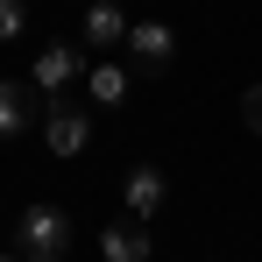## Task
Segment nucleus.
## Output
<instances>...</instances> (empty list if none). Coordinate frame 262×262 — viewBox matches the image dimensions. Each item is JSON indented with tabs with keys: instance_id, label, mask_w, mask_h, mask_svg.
<instances>
[{
	"instance_id": "nucleus-12",
	"label": "nucleus",
	"mask_w": 262,
	"mask_h": 262,
	"mask_svg": "<svg viewBox=\"0 0 262 262\" xmlns=\"http://www.w3.org/2000/svg\"><path fill=\"white\" fill-rule=\"evenodd\" d=\"M0 262H21V255H0Z\"/></svg>"
},
{
	"instance_id": "nucleus-1",
	"label": "nucleus",
	"mask_w": 262,
	"mask_h": 262,
	"mask_svg": "<svg viewBox=\"0 0 262 262\" xmlns=\"http://www.w3.org/2000/svg\"><path fill=\"white\" fill-rule=\"evenodd\" d=\"M21 262H64L71 248V213L64 206H21Z\"/></svg>"
},
{
	"instance_id": "nucleus-7",
	"label": "nucleus",
	"mask_w": 262,
	"mask_h": 262,
	"mask_svg": "<svg viewBox=\"0 0 262 262\" xmlns=\"http://www.w3.org/2000/svg\"><path fill=\"white\" fill-rule=\"evenodd\" d=\"M85 43L92 50H121V43H128V14H121L114 0H92V7H85Z\"/></svg>"
},
{
	"instance_id": "nucleus-5",
	"label": "nucleus",
	"mask_w": 262,
	"mask_h": 262,
	"mask_svg": "<svg viewBox=\"0 0 262 262\" xmlns=\"http://www.w3.org/2000/svg\"><path fill=\"white\" fill-rule=\"evenodd\" d=\"M99 255L106 262H149V220H114L106 234H99Z\"/></svg>"
},
{
	"instance_id": "nucleus-3",
	"label": "nucleus",
	"mask_w": 262,
	"mask_h": 262,
	"mask_svg": "<svg viewBox=\"0 0 262 262\" xmlns=\"http://www.w3.org/2000/svg\"><path fill=\"white\" fill-rule=\"evenodd\" d=\"M43 114H50L43 85H21V78H0V135H21L29 121H43Z\"/></svg>"
},
{
	"instance_id": "nucleus-8",
	"label": "nucleus",
	"mask_w": 262,
	"mask_h": 262,
	"mask_svg": "<svg viewBox=\"0 0 262 262\" xmlns=\"http://www.w3.org/2000/svg\"><path fill=\"white\" fill-rule=\"evenodd\" d=\"M71 71H78V50H71V43H50L43 57H36V85H43V92H57Z\"/></svg>"
},
{
	"instance_id": "nucleus-11",
	"label": "nucleus",
	"mask_w": 262,
	"mask_h": 262,
	"mask_svg": "<svg viewBox=\"0 0 262 262\" xmlns=\"http://www.w3.org/2000/svg\"><path fill=\"white\" fill-rule=\"evenodd\" d=\"M241 121L262 135V85H248V92H241Z\"/></svg>"
},
{
	"instance_id": "nucleus-4",
	"label": "nucleus",
	"mask_w": 262,
	"mask_h": 262,
	"mask_svg": "<svg viewBox=\"0 0 262 262\" xmlns=\"http://www.w3.org/2000/svg\"><path fill=\"white\" fill-rule=\"evenodd\" d=\"M128 57L142 64V71H170V57H177V36L163 29V21H135V29H128Z\"/></svg>"
},
{
	"instance_id": "nucleus-10",
	"label": "nucleus",
	"mask_w": 262,
	"mask_h": 262,
	"mask_svg": "<svg viewBox=\"0 0 262 262\" xmlns=\"http://www.w3.org/2000/svg\"><path fill=\"white\" fill-rule=\"evenodd\" d=\"M29 29V0H0V43Z\"/></svg>"
},
{
	"instance_id": "nucleus-9",
	"label": "nucleus",
	"mask_w": 262,
	"mask_h": 262,
	"mask_svg": "<svg viewBox=\"0 0 262 262\" xmlns=\"http://www.w3.org/2000/svg\"><path fill=\"white\" fill-rule=\"evenodd\" d=\"M121 92H128V71H121V64H92V99H99V106H114Z\"/></svg>"
},
{
	"instance_id": "nucleus-6",
	"label": "nucleus",
	"mask_w": 262,
	"mask_h": 262,
	"mask_svg": "<svg viewBox=\"0 0 262 262\" xmlns=\"http://www.w3.org/2000/svg\"><path fill=\"white\" fill-rule=\"evenodd\" d=\"M121 191H128V213H135V220H156V213H163V199H170V184H163L156 163H135Z\"/></svg>"
},
{
	"instance_id": "nucleus-2",
	"label": "nucleus",
	"mask_w": 262,
	"mask_h": 262,
	"mask_svg": "<svg viewBox=\"0 0 262 262\" xmlns=\"http://www.w3.org/2000/svg\"><path fill=\"white\" fill-rule=\"evenodd\" d=\"M43 142H50V156H78L92 142V121L71 106V99H50V114H43Z\"/></svg>"
}]
</instances>
